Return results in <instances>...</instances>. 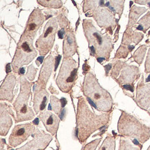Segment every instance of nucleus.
Wrapping results in <instances>:
<instances>
[{"label": "nucleus", "instance_id": "obj_1", "mask_svg": "<svg viewBox=\"0 0 150 150\" xmlns=\"http://www.w3.org/2000/svg\"><path fill=\"white\" fill-rule=\"evenodd\" d=\"M76 120L78 138L83 143L93 133L101 129L103 126L107 124L109 115L107 113L95 114L91 111L86 100L83 97H79Z\"/></svg>", "mask_w": 150, "mask_h": 150}, {"label": "nucleus", "instance_id": "obj_2", "mask_svg": "<svg viewBox=\"0 0 150 150\" xmlns=\"http://www.w3.org/2000/svg\"><path fill=\"white\" fill-rule=\"evenodd\" d=\"M82 90L88 101L96 109L103 112H109L113 105V99L108 91L102 87L96 76L88 72L84 78Z\"/></svg>", "mask_w": 150, "mask_h": 150}, {"label": "nucleus", "instance_id": "obj_3", "mask_svg": "<svg viewBox=\"0 0 150 150\" xmlns=\"http://www.w3.org/2000/svg\"><path fill=\"white\" fill-rule=\"evenodd\" d=\"M118 132L126 137L132 138L143 144L150 138V129L137 118L122 111L118 124Z\"/></svg>", "mask_w": 150, "mask_h": 150}, {"label": "nucleus", "instance_id": "obj_4", "mask_svg": "<svg viewBox=\"0 0 150 150\" xmlns=\"http://www.w3.org/2000/svg\"><path fill=\"white\" fill-rule=\"evenodd\" d=\"M91 20H83V28L86 38L99 57L109 59L112 50V43L109 36L103 35L92 24Z\"/></svg>", "mask_w": 150, "mask_h": 150}, {"label": "nucleus", "instance_id": "obj_5", "mask_svg": "<svg viewBox=\"0 0 150 150\" xmlns=\"http://www.w3.org/2000/svg\"><path fill=\"white\" fill-rule=\"evenodd\" d=\"M20 92L15 100L14 108L16 111L17 122L31 120L34 118L32 109L28 106V99L30 95V86L26 77L20 78Z\"/></svg>", "mask_w": 150, "mask_h": 150}, {"label": "nucleus", "instance_id": "obj_6", "mask_svg": "<svg viewBox=\"0 0 150 150\" xmlns=\"http://www.w3.org/2000/svg\"><path fill=\"white\" fill-rule=\"evenodd\" d=\"M78 62L72 58H65L56 80L57 85L64 93H69L74 86L77 78Z\"/></svg>", "mask_w": 150, "mask_h": 150}, {"label": "nucleus", "instance_id": "obj_7", "mask_svg": "<svg viewBox=\"0 0 150 150\" xmlns=\"http://www.w3.org/2000/svg\"><path fill=\"white\" fill-rule=\"evenodd\" d=\"M33 39L30 38L22 35L21 36L13 60V70L15 72L18 70L22 65H27L31 62L37 56V51L33 45Z\"/></svg>", "mask_w": 150, "mask_h": 150}, {"label": "nucleus", "instance_id": "obj_8", "mask_svg": "<svg viewBox=\"0 0 150 150\" xmlns=\"http://www.w3.org/2000/svg\"><path fill=\"white\" fill-rule=\"evenodd\" d=\"M57 23L56 18H53L49 20L45 25L43 33L36 42V47L42 56L49 52L53 47L57 32Z\"/></svg>", "mask_w": 150, "mask_h": 150}, {"label": "nucleus", "instance_id": "obj_9", "mask_svg": "<svg viewBox=\"0 0 150 150\" xmlns=\"http://www.w3.org/2000/svg\"><path fill=\"white\" fill-rule=\"evenodd\" d=\"M35 131V127L31 124H23L16 125L13 129L8 140L11 147H15L20 145Z\"/></svg>", "mask_w": 150, "mask_h": 150}, {"label": "nucleus", "instance_id": "obj_10", "mask_svg": "<svg viewBox=\"0 0 150 150\" xmlns=\"http://www.w3.org/2000/svg\"><path fill=\"white\" fill-rule=\"evenodd\" d=\"M45 18L41 10L35 9L30 14L22 36L33 39L38 29L45 22Z\"/></svg>", "mask_w": 150, "mask_h": 150}, {"label": "nucleus", "instance_id": "obj_11", "mask_svg": "<svg viewBox=\"0 0 150 150\" xmlns=\"http://www.w3.org/2000/svg\"><path fill=\"white\" fill-rule=\"evenodd\" d=\"M51 140L52 137L49 134L38 131L33 139L17 150H44L49 145Z\"/></svg>", "mask_w": 150, "mask_h": 150}, {"label": "nucleus", "instance_id": "obj_12", "mask_svg": "<svg viewBox=\"0 0 150 150\" xmlns=\"http://www.w3.org/2000/svg\"><path fill=\"white\" fill-rule=\"evenodd\" d=\"M136 101L144 110H147L150 107V84H144L143 77L136 88Z\"/></svg>", "mask_w": 150, "mask_h": 150}, {"label": "nucleus", "instance_id": "obj_13", "mask_svg": "<svg viewBox=\"0 0 150 150\" xmlns=\"http://www.w3.org/2000/svg\"><path fill=\"white\" fill-rule=\"evenodd\" d=\"M93 16L95 17L96 21L100 26L109 27V26H115L116 20L111 13V11L105 8L101 7V5L100 7L98 8L94 11Z\"/></svg>", "mask_w": 150, "mask_h": 150}, {"label": "nucleus", "instance_id": "obj_14", "mask_svg": "<svg viewBox=\"0 0 150 150\" xmlns=\"http://www.w3.org/2000/svg\"><path fill=\"white\" fill-rule=\"evenodd\" d=\"M40 120L43 122L47 130L52 135H55L59 127V118L52 112L47 111L43 112L40 116Z\"/></svg>", "mask_w": 150, "mask_h": 150}, {"label": "nucleus", "instance_id": "obj_15", "mask_svg": "<svg viewBox=\"0 0 150 150\" xmlns=\"http://www.w3.org/2000/svg\"><path fill=\"white\" fill-rule=\"evenodd\" d=\"M54 63V58L52 56H49L44 63L41 72H40L38 84H36V85L39 86V88H40V89L42 88V87L45 88L47 85V81H49V79L50 77V75L51 74L52 70H53Z\"/></svg>", "mask_w": 150, "mask_h": 150}, {"label": "nucleus", "instance_id": "obj_16", "mask_svg": "<svg viewBox=\"0 0 150 150\" xmlns=\"http://www.w3.org/2000/svg\"><path fill=\"white\" fill-rule=\"evenodd\" d=\"M139 70L137 67L127 65L121 71L118 81L122 85H130L139 76Z\"/></svg>", "mask_w": 150, "mask_h": 150}, {"label": "nucleus", "instance_id": "obj_17", "mask_svg": "<svg viewBox=\"0 0 150 150\" xmlns=\"http://www.w3.org/2000/svg\"><path fill=\"white\" fill-rule=\"evenodd\" d=\"M16 84V79L14 74H11L6 77L1 86V100H8L12 101L13 99V89Z\"/></svg>", "mask_w": 150, "mask_h": 150}, {"label": "nucleus", "instance_id": "obj_18", "mask_svg": "<svg viewBox=\"0 0 150 150\" xmlns=\"http://www.w3.org/2000/svg\"><path fill=\"white\" fill-rule=\"evenodd\" d=\"M64 55L66 58H71L77 51V43L75 35L71 29H68L64 40Z\"/></svg>", "mask_w": 150, "mask_h": 150}, {"label": "nucleus", "instance_id": "obj_19", "mask_svg": "<svg viewBox=\"0 0 150 150\" xmlns=\"http://www.w3.org/2000/svg\"><path fill=\"white\" fill-rule=\"evenodd\" d=\"M48 99H49V93L45 88L38 89L37 91H35L33 107L35 112L39 113L45 109L47 106Z\"/></svg>", "mask_w": 150, "mask_h": 150}, {"label": "nucleus", "instance_id": "obj_20", "mask_svg": "<svg viewBox=\"0 0 150 150\" xmlns=\"http://www.w3.org/2000/svg\"><path fill=\"white\" fill-rule=\"evenodd\" d=\"M1 124H0V134L1 136H6L10 129L12 125V120L9 115L6 105L5 104H1Z\"/></svg>", "mask_w": 150, "mask_h": 150}, {"label": "nucleus", "instance_id": "obj_21", "mask_svg": "<svg viewBox=\"0 0 150 150\" xmlns=\"http://www.w3.org/2000/svg\"><path fill=\"white\" fill-rule=\"evenodd\" d=\"M67 101L64 98H62L61 99H57L55 96H51V104L52 106V109L55 112V113L59 115L63 110V108L66 105Z\"/></svg>", "mask_w": 150, "mask_h": 150}, {"label": "nucleus", "instance_id": "obj_22", "mask_svg": "<svg viewBox=\"0 0 150 150\" xmlns=\"http://www.w3.org/2000/svg\"><path fill=\"white\" fill-rule=\"evenodd\" d=\"M146 11H147V9L145 8L137 7L134 6L132 9V10H131L129 15V21L128 26H132V25L135 24L140 15L142 13L145 12Z\"/></svg>", "mask_w": 150, "mask_h": 150}, {"label": "nucleus", "instance_id": "obj_23", "mask_svg": "<svg viewBox=\"0 0 150 150\" xmlns=\"http://www.w3.org/2000/svg\"><path fill=\"white\" fill-rule=\"evenodd\" d=\"M116 139L113 136H107L103 141L98 150H115Z\"/></svg>", "mask_w": 150, "mask_h": 150}, {"label": "nucleus", "instance_id": "obj_24", "mask_svg": "<svg viewBox=\"0 0 150 150\" xmlns=\"http://www.w3.org/2000/svg\"><path fill=\"white\" fill-rule=\"evenodd\" d=\"M119 150H141V147L135 146L130 140L120 138Z\"/></svg>", "mask_w": 150, "mask_h": 150}, {"label": "nucleus", "instance_id": "obj_25", "mask_svg": "<svg viewBox=\"0 0 150 150\" xmlns=\"http://www.w3.org/2000/svg\"><path fill=\"white\" fill-rule=\"evenodd\" d=\"M146 49H147L146 46L143 45L138 48V49L136 50L135 54H134V59H135V61H136V62L139 63V64H140L143 60Z\"/></svg>", "mask_w": 150, "mask_h": 150}, {"label": "nucleus", "instance_id": "obj_26", "mask_svg": "<svg viewBox=\"0 0 150 150\" xmlns=\"http://www.w3.org/2000/svg\"><path fill=\"white\" fill-rule=\"evenodd\" d=\"M110 4L112 6H109V8L115 12H118L119 13H122V9H123V4H124V1H111Z\"/></svg>", "mask_w": 150, "mask_h": 150}, {"label": "nucleus", "instance_id": "obj_27", "mask_svg": "<svg viewBox=\"0 0 150 150\" xmlns=\"http://www.w3.org/2000/svg\"><path fill=\"white\" fill-rule=\"evenodd\" d=\"M40 4L45 6V7H54L59 8L62 5V2L61 1H38Z\"/></svg>", "mask_w": 150, "mask_h": 150}, {"label": "nucleus", "instance_id": "obj_28", "mask_svg": "<svg viewBox=\"0 0 150 150\" xmlns=\"http://www.w3.org/2000/svg\"><path fill=\"white\" fill-rule=\"evenodd\" d=\"M138 24H140V26L142 27H144L145 29H147L150 26V15L149 13H148L147 15H146L143 18H142L141 20L139 21Z\"/></svg>", "mask_w": 150, "mask_h": 150}, {"label": "nucleus", "instance_id": "obj_29", "mask_svg": "<svg viewBox=\"0 0 150 150\" xmlns=\"http://www.w3.org/2000/svg\"><path fill=\"white\" fill-rule=\"evenodd\" d=\"M100 140L101 138H99V139H96L95 140H93V141L91 142V143L87 144V145L84 147L83 150H96V147L98 145Z\"/></svg>", "mask_w": 150, "mask_h": 150}, {"label": "nucleus", "instance_id": "obj_30", "mask_svg": "<svg viewBox=\"0 0 150 150\" xmlns=\"http://www.w3.org/2000/svg\"><path fill=\"white\" fill-rule=\"evenodd\" d=\"M145 72L147 73L150 72V49L149 50V53H148L147 61L145 63Z\"/></svg>", "mask_w": 150, "mask_h": 150}, {"label": "nucleus", "instance_id": "obj_31", "mask_svg": "<svg viewBox=\"0 0 150 150\" xmlns=\"http://www.w3.org/2000/svg\"><path fill=\"white\" fill-rule=\"evenodd\" d=\"M64 34H65L64 29H61L60 31H58V37L60 38V39H62L64 36Z\"/></svg>", "mask_w": 150, "mask_h": 150}, {"label": "nucleus", "instance_id": "obj_32", "mask_svg": "<svg viewBox=\"0 0 150 150\" xmlns=\"http://www.w3.org/2000/svg\"><path fill=\"white\" fill-rule=\"evenodd\" d=\"M124 88H126L127 90H131V91H132V92L134 91L133 88L131 87L130 85H125V86H124Z\"/></svg>", "mask_w": 150, "mask_h": 150}, {"label": "nucleus", "instance_id": "obj_33", "mask_svg": "<svg viewBox=\"0 0 150 150\" xmlns=\"http://www.w3.org/2000/svg\"><path fill=\"white\" fill-rule=\"evenodd\" d=\"M59 59H60V56H59V57L57 58V60H56V65H55V70H56L57 68V65H58V63H59Z\"/></svg>", "mask_w": 150, "mask_h": 150}, {"label": "nucleus", "instance_id": "obj_34", "mask_svg": "<svg viewBox=\"0 0 150 150\" xmlns=\"http://www.w3.org/2000/svg\"><path fill=\"white\" fill-rule=\"evenodd\" d=\"M24 72H25L24 68H20V70H19V74H24Z\"/></svg>", "mask_w": 150, "mask_h": 150}, {"label": "nucleus", "instance_id": "obj_35", "mask_svg": "<svg viewBox=\"0 0 150 150\" xmlns=\"http://www.w3.org/2000/svg\"><path fill=\"white\" fill-rule=\"evenodd\" d=\"M11 72V68H10V64H8L6 66V72L9 73Z\"/></svg>", "mask_w": 150, "mask_h": 150}, {"label": "nucleus", "instance_id": "obj_36", "mask_svg": "<svg viewBox=\"0 0 150 150\" xmlns=\"http://www.w3.org/2000/svg\"><path fill=\"white\" fill-rule=\"evenodd\" d=\"M111 65H107V66H105L106 70H107V73H108L109 70L111 69Z\"/></svg>", "mask_w": 150, "mask_h": 150}, {"label": "nucleus", "instance_id": "obj_37", "mask_svg": "<svg viewBox=\"0 0 150 150\" xmlns=\"http://www.w3.org/2000/svg\"><path fill=\"white\" fill-rule=\"evenodd\" d=\"M43 59H44V56H40V58H38V61H40V63H42V61H43Z\"/></svg>", "mask_w": 150, "mask_h": 150}, {"label": "nucleus", "instance_id": "obj_38", "mask_svg": "<svg viewBox=\"0 0 150 150\" xmlns=\"http://www.w3.org/2000/svg\"><path fill=\"white\" fill-rule=\"evenodd\" d=\"M105 59H103V58H98V61H99L100 63H101L102 61H103V60H105Z\"/></svg>", "mask_w": 150, "mask_h": 150}, {"label": "nucleus", "instance_id": "obj_39", "mask_svg": "<svg viewBox=\"0 0 150 150\" xmlns=\"http://www.w3.org/2000/svg\"><path fill=\"white\" fill-rule=\"evenodd\" d=\"M33 123L35 124H38V119H36V120L33 122Z\"/></svg>", "mask_w": 150, "mask_h": 150}, {"label": "nucleus", "instance_id": "obj_40", "mask_svg": "<svg viewBox=\"0 0 150 150\" xmlns=\"http://www.w3.org/2000/svg\"><path fill=\"white\" fill-rule=\"evenodd\" d=\"M147 150H150V146L149 147V148H148V149H147Z\"/></svg>", "mask_w": 150, "mask_h": 150}, {"label": "nucleus", "instance_id": "obj_41", "mask_svg": "<svg viewBox=\"0 0 150 150\" xmlns=\"http://www.w3.org/2000/svg\"><path fill=\"white\" fill-rule=\"evenodd\" d=\"M149 114H150V109H149Z\"/></svg>", "mask_w": 150, "mask_h": 150}]
</instances>
